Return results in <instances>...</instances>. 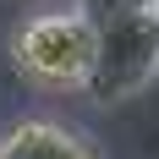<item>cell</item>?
<instances>
[{"instance_id": "1", "label": "cell", "mask_w": 159, "mask_h": 159, "mask_svg": "<svg viewBox=\"0 0 159 159\" xmlns=\"http://www.w3.org/2000/svg\"><path fill=\"white\" fill-rule=\"evenodd\" d=\"M93 28V71L82 93L93 104H126L159 77V6L154 0H82Z\"/></svg>"}, {"instance_id": "2", "label": "cell", "mask_w": 159, "mask_h": 159, "mask_svg": "<svg viewBox=\"0 0 159 159\" xmlns=\"http://www.w3.org/2000/svg\"><path fill=\"white\" fill-rule=\"evenodd\" d=\"M11 61L16 71L49 93H77L93 71V28L77 11H39L11 33Z\"/></svg>"}, {"instance_id": "3", "label": "cell", "mask_w": 159, "mask_h": 159, "mask_svg": "<svg viewBox=\"0 0 159 159\" xmlns=\"http://www.w3.org/2000/svg\"><path fill=\"white\" fill-rule=\"evenodd\" d=\"M0 159H99V148L61 121H16L0 132Z\"/></svg>"}, {"instance_id": "4", "label": "cell", "mask_w": 159, "mask_h": 159, "mask_svg": "<svg viewBox=\"0 0 159 159\" xmlns=\"http://www.w3.org/2000/svg\"><path fill=\"white\" fill-rule=\"evenodd\" d=\"M154 6H159V0H154Z\"/></svg>"}]
</instances>
